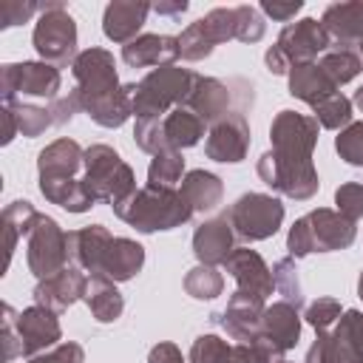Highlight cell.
<instances>
[{"label": "cell", "mask_w": 363, "mask_h": 363, "mask_svg": "<svg viewBox=\"0 0 363 363\" xmlns=\"http://www.w3.org/2000/svg\"><path fill=\"white\" fill-rule=\"evenodd\" d=\"M320 125L309 113L278 111L269 125L272 150L258 159V179L295 201H309L318 193V170L312 162V150L318 145Z\"/></svg>", "instance_id": "cell-1"}, {"label": "cell", "mask_w": 363, "mask_h": 363, "mask_svg": "<svg viewBox=\"0 0 363 363\" xmlns=\"http://www.w3.org/2000/svg\"><path fill=\"white\" fill-rule=\"evenodd\" d=\"M74 91L82 102V111L102 128H122L133 116L130 85H122L116 77V60L105 48H85L71 65Z\"/></svg>", "instance_id": "cell-2"}, {"label": "cell", "mask_w": 363, "mask_h": 363, "mask_svg": "<svg viewBox=\"0 0 363 363\" xmlns=\"http://www.w3.org/2000/svg\"><path fill=\"white\" fill-rule=\"evenodd\" d=\"M113 213L136 227L139 233H159V230H173L182 227L193 218L190 204L182 199L179 190L173 187H156V184H145L136 187L130 196H125L119 204H113Z\"/></svg>", "instance_id": "cell-3"}, {"label": "cell", "mask_w": 363, "mask_h": 363, "mask_svg": "<svg viewBox=\"0 0 363 363\" xmlns=\"http://www.w3.org/2000/svg\"><path fill=\"white\" fill-rule=\"evenodd\" d=\"M196 71L179 68V65H162L147 71L139 82L130 85V105L133 116L139 119H162L173 108H182L196 85Z\"/></svg>", "instance_id": "cell-4"}, {"label": "cell", "mask_w": 363, "mask_h": 363, "mask_svg": "<svg viewBox=\"0 0 363 363\" xmlns=\"http://www.w3.org/2000/svg\"><path fill=\"white\" fill-rule=\"evenodd\" d=\"M357 227L346 216L329 207H318L306 216H301L289 233H286V250L289 258H306L312 252H335L354 244Z\"/></svg>", "instance_id": "cell-5"}, {"label": "cell", "mask_w": 363, "mask_h": 363, "mask_svg": "<svg viewBox=\"0 0 363 363\" xmlns=\"http://www.w3.org/2000/svg\"><path fill=\"white\" fill-rule=\"evenodd\" d=\"M82 184L94 201H105L113 207L136 190V176L111 145H91L85 147Z\"/></svg>", "instance_id": "cell-6"}, {"label": "cell", "mask_w": 363, "mask_h": 363, "mask_svg": "<svg viewBox=\"0 0 363 363\" xmlns=\"http://www.w3.org/2000/svg\"><path fill=\"white\" fill-rule=\"evenodd\" d=\"M60 88H62L60 68L43 62V60L9 62L0 71V94H3L6 105H17V102L51 105L60 96Z\"/></svg>", "instance_id": "cell-7"}, {"label": "cell", "mask_w": 363, "mask_h": 363, "mask_svg": "<svg viewBox=\"0 0 363 363\" xmlns=\"http://www.w3.org/2000/svg\"><path fill=\"white\" fill-rule=\"evenodd\" d=\"M31 43L43 62L68 68L79 57L77 54V20L68 14L62 3H43L40 20L34 23Z\"/></svg>", "instance_id": "cell-8"}, {"label": "cell", "mask_w": 363, "mask_h": 363, "mask_svg": "<svg viewBox=\"0 0 363 363\" xmlns=\"http://www.w3.org/2000/svg\"><path fill=\"white\" fill-rule=\"evenodd\" d=\"M227 221L235 238L255 244L272 238L284 224V204L269 193H244L227 207Z\"/></svg>", "instance_id": "cell-9"}, {"label": "cell", "mask_w": 363, "mask_h": 363, "mask_svg": "<svg viewBox=\"0 0 363 363\" xmlns=\"http://www.w3.org/2000/svg\"><path fill=\"white\" fill-rule=\"evenodd\" d=\"M26 261L37 281L68 267V233H62L51 216L40 213L31 233L26 235Z\"/></svg>", "instance_id": "cell-10"}, {"label": "cell", "mask_w": 363, "mask_h": 363, "mask_svg": "<svg viewBox=\"0 0 363 363\" xmlns=\"http://www.w3.org/2000/svg\"><path fill=\"white\" fill-rule=\"evenodd\" d=\"M14 332L20 340V354L26 360L60 346L62 340V326L57 320V312L37 306V303L14 315Z\"/></svg>", "instance_id": "cell-11"}, {"label": "cell", "mask_w": 363, "mask_h": 363, "mask_svg": "<svg viewBox=\"0 0 363 363\" xmlns=\"http://www.w3.org/2000/svg\"><path fill=\"white\" fill-rule=\"evenodd\" d=\"M250 122L241 111H230L224 119L210 125L207 139H204V153L213 162L221 164H238L247 159L250 150Z\"/></svg>", "instance_id": "cell-12"}, {"label": "cell", "mask_w": 363, "mask_h": 363, "mask_svg": "<svg viewBox=\"0 0 363 363\" xmlns=\"http://www.w3.org/2000/svg\"><path fill=\"white\" fill-rule=\"evenodd\" d=\"M264 309L267 301L247 295V292H233L224 312L213 315V320L227 332L230 340L235 343H252L255 337H261V320H264Z\"/></svg>", "instance_id": "cell-13"}, {"label": "cell", "mask_w": 363, "mask_h": 363, "mask_svg": "<svg viewBox=\"0 0 363 363\" xmlns=\"http://www.w3.org/2000/svg\"><path fill=\"white\" fill-rule=\"evenodd\" d=\"M275 45L284 51V57L295 68L301 62H315L318 54H326L329 45H332V40H329V34L323 31V26L315 17H303L298 23H286L281 28Z\"/></svg>", "instance_id": "cell-14"}, {"label": "cell", "mask_w": 363, "mask_h": 363, "mask_svg": "<svg viewBox=\"0 0 363 363\" xmlns=\"http://www.w3.org/2000/svg\"><path fill=\"white\" fill-rule=\"evenodd\" d=\"M233 281H235V289L238 292H247V295H255V298H269L272 289H275V281H272V269L267 267V261L250 250V247H235L227 261L221 264Z\"/></svg>", "instance_id": "cell-15"}, {"label": "cell", "mask_w": 363, "mask_h": 363, "mask_svg": "<svg viewBox=\"0 0 363 363\" xmlns=\"http://www.w3.org/2000/svg\"><path fill=\"white\" fill-rule=\"evenodd\" d=\"M85 284H88L85 272H82L79 267L68 264V267H62L60 272H54V275L37 281V286H34L31 295H34V303H37V306H45V309H51V312H65V309H71L77 301H82Z\"/></svg>", "instance_id": "cell-16"}, {"label": "cell", "mask_w": 363, "mask_h": 363, "mask_svg": "<svg viewBox=\"0 0 363 363\" xmlns=\"http://www.w3.org/2000/svg\"><path fill=\"white\" fill-rule=\"evenodd\" d=\"M150 11H153V3H145V0H113V3L105 6L102 31L111 43L128 45L139 37Z\"/></svg>", "instance_id": "cell-17"}, {"label": "cell", "mask_w": 363, "mask_h": 363, "mask_svg": "<svg viewBox=\"0 0 363 363\" xmlns=\"http://www.w3.org/2000/svg\"><path fill=\"white\" fill-rule=\"evenodd\" d=\"M179 60V37L170 34H139L133 43L122 45V62L130 68H162Z\"/></svg>", "instance_id": "cell-18"}, {"label": "cell", "mask_w": 363, "mask_h": 363, "mask_svg": "<svg viewBox=\"0 0 363 363\" xmlns=\"http://www.w3.org/2000/svg\"><path fill=\"white\" fill-rule=\"evenodd\" d=\"M111 241H113V235L102 224H88V227H79V230H68V261L74 267H79L82 272L96 275Z\"/></svg>", "instance_id": "cell-19"}, {"label": "cell", "mask_w": 363, "mask_h": 363, "mask_svg": "<svg viewBox=\"0 0 363 363\" xmlns=\"http://www.w3.org/2000/svg\"><path fill=\"white\" fill-rule=\"evenodd\" d=\"M233 250H235V233H233L227 216L210 218V221L196 227V233H193V255L199 258V264L218 267V264L227 261V255Z\"/></svg>", "instance_id": "cell-20"}, {"label": "cell", "mask_w": 363, "mask_h": 363, "mask_svg": "<svg viewBox=\"0 0 363 363\" xmlns=\"http://www.w3.org/2000/svg\"><path fill=\"white\" fill-rule=\"evenodd\" d=\"M82 162H85V150L74 139L62 136L40 150L37 173L40 179H82Z\"/></svg>", "instance_id": "cell-21"}, {"label": "cell", "mask_w": 363, "mask_h": 363, "mask_svg": "<svg viewBox=\"0 0 363 363\" xmlns=\"http://www.w3.org/2000/svg\"><path fill=\"white\" fill-rule=\"evenodd\" d=\"M320 26L329 34V40L337 43L340 48L360 45L363 43V0L326 6L323 17H320Z\"/></svg>", "instance_id": "cell-22"}, {"label": "cell", "mask_w": 363, "mask_h": 363, "mask_svg": "<svg viewBox=\"0 0 363 363\" xmlns=\"http://www.w3.org/2000/svg\"><path fill=\"white\" fill-rule=\"evenodd\" d=\"M230 99H233V94L221 79L199 74L184 108H190L204 125H216L218 119H224L230 113Z\"/></svg>", "instance_id": "cell-23"}, {"label": "cell", "mask_w": 363, "mask_h": 363, "mask_svg": "<svg viewBox=\"0 0 363 363\" xmlns=\"http://www.w3.org/2000/svg\"><path fill=\"white\" fill-rule=\"evenodd\" d=\"M142 267H145V247L139 241H133V238L113 235V241L105 250V258H102L96 275H105L113 284H122V281H130L133 275H139Z\"/></svg>", "instance_id": "cell-24"}, {"label": "cell", "mask_w": 363, "mask_h": 363, "mask_svg": "<svg viewBox=\"0 0 363 363\" xmlns=\"http://www.w3.org/2000/svg\"><path fill=\"white\" fill-rule=\"evenodd\" d=\"M261 335H267L275 346H281L284 352L295 349L301 340V315L292 303L286 301H275L264 309V320H261Z\"/></svg>", "instance_id": "cell-25"}, {"label": "cell", "mask_w": 363, "mask_h": 363, "mask_svg": "<svg viewBox=\"0 0 363 363\" xmlns=\"http://www.w3.org/2000/svg\"><path fill=\"white\" fill-rule=\"evenodd\" d=\"M85 306L91 309V318L99 323H113L116 318H122L125 309V298L116 289V284L105 275H91L85 284V295H82Z\"/></svg>", "instance_id": "cell-26"}, {"label": "cell", "mask_w": 363, "mask_h": 363, "mask_svg": "<svg viewBox=\"0 0 363 363\" xmlns=\"http://www.w3.org/2000/svg\"><path fill=\"white\" fill-rule=\"evenodd\" d=\"M182 199L190 204L193 213H210L221 204L224 199V184L216 173L210 170H190L182 179Z\"/></svg>", "instance_id": "cell-27"}, {"label": "cell", "mask_w": 363, "mask_h": 363, "mask_svg": "<svg viewBox=\"0 0 363 363\" xmlns=\"http://www.w3.org/2000/svg\"><path fill=\"white\" fill-rule=\"evenodd\" d=\"M187 363H255L247 343H227L218 335H199L190 346Z\"/></svg>", "instance_id": "cell-28"}, {"label": "cell", "mask_w": 363, "mask_h": 363, "mask_svg": "<svg viewBox=\"0 0 363 363\" xmlns=\"http://www.w3.org/2000/svg\"><path fill=\"white\" fill-rule=\"evenodd\" d=\"M337 85L323 74L318 62H301L289 71V94L306 105H318L329 94H335Z\"/></svg>", "instance_id": "cell-29"}, {"label": "cell", "mask_w": 363, "mask_h": 363, "mask_svg": "<svg viewBox=\"0 0 363 363\" xmlns=\"http://www.w3.org/2000/svg\"><path fill=\"white\" fill-rule=\"evenodd\" d=\"M162 130L164 142L170 150H184L201 142L204 136V122L190 111V108H173L167 116H162Z\"/></svg>", "instance_id": "cell-30"}, {"label": "cell", "mask_w": 363, "mask_h": 363, "mask_svg": "<svg viewBox=\"0 0 363 363\" xmlns=\"http://www.w3.org/2000/svg\"><path fill=\"white\" fill-rule=\"evenodd\" d=\"M303 363H363V349H357L340 332L329 329V332H318Z\"/></svg>", "instance_id": "cell-31"}, {"label": "cell", "mask_w": 363, "mask_h": 363, "mask_svg": "<svg viewBox=\"0 0 363 363\" xmlns=\"http://www.w3.org/2000/svg\"><path fill=\"white\" fill-rule=\"evenodd\" d=\"M40 193L45 201L68 210V213H88L96 201L88 196L82 179H40Z\"/></svg>", "instance_id": "cell-32"}, {"label": "cell", "mask_w": 363, "mask_h": 363, "mask_svg": "<svg viewBox=\"0 0 363 363\" xmlns=\"http://www.w3.org/2000/svg\"><path fill=\"white\" fill-rule=\"evenodd\" d=\"M37 210H34V204L31 201H26V199H17V201H11L6 210H3V241H6V269H9V264H11V255H14V247H17V241L23 238V235H28L31 233V227H34V221H37Z\"/></svg>", "instance_id": "cell-33"}, {"label": "cell", "mask_w": 363, "mask_h": 363, "mask_svg": "<svg viewBox=\"0 0 363 363\" xmlns=\"http://www.w3.org/2000/svg\"><path fill=\"white\" fill-rule=\"evenodd\" d=\"M354 105H352V99L349 96H343L340 91H335V94H329L326 99H320L318 105H312V116L318 119V125L320 128H326V130H343V128H349L354 119V111H352Z\"/></svg>", "instance_id": "cell-34"}, {"label": "cell", "mask_w": 363, "mask_h": 363, "mask_svg": "<svg viewBox=\"0 0 363 363\" xmlns=\"http://www.w3.org/2000/svg\"><path fill=\"white\" fill-rule=\"evenodd\" d=\"M318 65L323 68V74H326L337 88L346 85V82H352V79L363 71V60H360V54H354L352 48H340V45L329 48V51L320 57Z\"/></svg>", "instance_id": "cell-35"}, {"label": "cell", "mask_w": 363, "mask_h": 363, "mask_svg": "<svg viewBox=\"0 0 363 363\" xmlns=\"http://www.w3.org/2000/svg\"><path fill=\"white\" fill-rule=\"evenodd\" d=\"M17 122V133H23L26 139H34L40 133H45L54 125L51 108L48 105H37V102H17V105H6Z\"/></svg>", "instance_id": "cell-36"}, {"label": "cell", "mask_w": 363, "mask_h": 363, "mask_svg": "<svg viewBox=\"0 0 363 363\" xmlns=\"http://www.w3.org/2000/svg\"><path fill=\"white\" fill-rule=\"evenodd\" d=\"M184 292L196 301H213L224 292V275L210 264H196L184 275Z\"/></svg>", "instance_id": "cell-37"}, {"label": "cell", "mask_w": 363, "mask_h": 363, "mask_svg": "<svg viewBox=\"0 0 363 363\" xmlns=\"http://www.w3.org/2000/svg\"><path fill=\"white\" fill-rule=\"evenodd\" d=\"M184 179V156L182 150H164L156 153L147 164V184L156 187H176Z\"/></svg>", "instance_id": "cell-38"}, {"label": "cell", "mask_w": 363, "mask_h": 363, "mask_svg": "<svg viewBox=\"0 0 363 363\" xmlns=\"http://www.w3.org/2000/svg\"><path fill=\"white\" fill-rule=\"evenodd\" d=\"M272 281H275V289L278 295H284L286 303H292L295 309L303 306V289H301V278H298V264L295 258H278L272 264Z\"/></svg>", "instance_id": "cell-39"}, {"label": "cell", "mask_w": 363, "mask_h": 363, "mask_svg": "<svg viewBox=\"0 0 363 363\" xmlns=\"http://www.w3.org/2000/svg\"><path fill=\"white\" fill-rule=\"evenodd\" d=\"M199 23H201V28H204V34L210 37L213 45L227 43V40H235V6L233 9L218 6V9L207 11Z\"/></svg>", "instance_id": "cell-40"}, {"label": "cell", "mask_w": 363, "mask_h": 363, "mask_svg": "<svg viewBox=\"0 0 363 363\" xmlns=\"http://www.w3.org/2000/svg\"><path fill=\"white\" fill-rule=\"evenodd\" d=\"M213 43H210V37L204 34V28H201V23L196 20V23H190L182 34H179V57L182 60H190V62H199V60H204V57H210L213 54Z\"/></svg>", "instance_id": "cell-41"}, {"label": "cell", "mask_w": 363, "mask_h": 363, "mask_svg": "<svg viewBox=\"0 0 363 363\" xmlns=\"http://www.w3.org/2000/svg\"><path fill=\"white\" fill-rule=\"evenodd\" d=\"M340 315H343L340 301H335V298H318V301H312V303L306 306L303 320H306L315 332H329V329H335V323L340 320Z\"/></svg>", "instance_id": "cell-42"}, {"label": "cell", "mask_w": 363, "mask_h": 363, "mask_svg": "<svg viewBox=\"0 0 363 363\" xmlns=\"http://www.w3.org/2000/svg\"><path fill=\"white\" fill-rule=\"evenodd\" d=\"M335 150L346 164L363 167V122H352L335 136Z\"/></svg>", "instance_id": "cell-43"}, {"label": "cell", "mask_w": 363, "mask_h": 363, "mask_svg": "<svg viewBox=\"0 0 363 363\" xmlns=\"http://www.w3.org/2000/svg\"><path fill=\"white\" fill-rule=\"evenodd\" d=\"M267 31V23L255 6H235V40L241 43H258Z\"/></svg>", "instance_id": "cell-44"}, {"label": "cell", "mask_w": 363, "mask_h": 363, "mask_svg": "<svg viewBox=\"0 0 363 363\" xmlns=\"http://www.w3.org/2000/svg\"><path fill=\"white\" fill-rule=\"evenodd\" d=\"M335 204H337V213L346 216L349 221H360L363 218V184L360 182H346L335 190Z\"/></svg>", "instance_id": "cell-45"}, {"label": "cell", "mask_w": 363, "mask_h": 363, "mask_svg": "<svg viewBox=\"0 0 363 363\" xmlns=\"http://www.w3.org/2000/svg\"><path fill=\"white\" fill-rule=\"evenodd\" d=\"M26 363H85V352H82L79 343L65 340V343H60V346L43 352V354H37V357H28Z\"/></svg>", "instance_id": "cell-46"}, {"label": "cell", "mask_w": 363, "mask_h": 363, "mask_svg": "<svg viewBox=\"0 0 363 363\" xmlns=\"http://www.w3.org/2000/svg\"><path fill=\"white\" fill-rule=\"evenodd\" d=\"M14 306L11 303H3V332H0V343H3V363H11L14 357H23L20 354V340H17V332H14Z\"/></svg>", "instance_id": "cell-47"}, {"label": "cell", "mask_w": 363, "mask_h": 363, "mask_svg": "<svg viewBox=\"0 0 363 363\" xmlns=\"http://www.w3.org/2000/svg\"><path fill=\"white\" fill-rule=\"evenodd\" d=\"M37 11H43L40 3H3V6H0V26H3V28L20 26V23L31 20Z\"/></svg>", "instance_id": "cell-48"}, {"label": "cell", "mask_w": 363, "mask_h": 363, "mask_svg": "<svg viewBox=\"0 0 363 363\" xmlns=\"http://www.w3.org/2000/svg\"><path fill=\"white\" fill-rule=\"evenodd\" d=\"M335 332H340L346 340H352L357 349H363V312L360 309H343L340 320L335 323Z\"/></svg>", "instance_id": "cell-49"}, {"label": "cell", "mask_w": 363, "mask_h": 363, "mask_svg": "<svg viewBox=\"0 0 363 363\" xmlns=\"http://www.w3.org/2000/svg\"><path fill=\"white\" fill-rule=\"evenodd\" d=\"M48 108H51L54 125H65V122H71V119H74V113H77V111H82V102H79L77 91H71L68 96H57Z\"/></svg>", "instance_id": "cell-50"}, {"label": "cell", "mask_w": 363, "mask_h": 363, "mask_svg": "<svg viewBox=\"0 0 363 363\" xmlns=\"http://www.w3.org/2000/svg\"><path fill=\"white\" fill-rule=\"evenodd\" d=\"M250 346V352H252V360L255 363H278V360H284V349L281 346H275L267 335H261V337H255L252 343H247Z\"/></svg>", "instance_id": "cell-51"}, {"label": "cell", "mask_w": 363, "mask_h": 363, "mask_svg": "<svg viewBox=\"0 0 363 363\" xmlns=\"http://www.w3.org/2000/svg\"><path fill=\"white\" fill-rule=\"evenodd\" d=\"M301 9H303V3H301V0H289V3L261 0V11H264L267 17H272V20H278V23H289Z\"/></svg>", "instance_id": "cell-52"}, {"label": "cell", "mask_w": 363, "mask_h": 363, "mask_svg": "<svg viewBox=\"0 0 363 363\" xmlns=\"http://www.w3.org/2000/svg\"><path fill=\"white\" fill-rule=\"evenodd\" d=\"M147 363H187V360H184V354H182V349H179L176 343L162 340V343H156V346L150 349Z\"/></svg>", "instance_id": "cell-53"}, {"label": "cell", "mask_w": 363, "mask_h": 363, "mask_svg": "<svg viewBox=\"0 0 363 363\" xmlns=\"http://www.w3.org/2000/svg\"><path fill=\"white\" fill-rule=\"evenodd\" d=\"M264 62H267V71L275 74V77H289V71H292V62L284 57V51H281L278 45H269V48H267Z\"/></svg>", "instance_id": "cell-54"}, {"label": "cell", "mask_w": 363, "mask_h": 363, "mask_svg": "<svg viewBox=\"0 0 363 363\" xmlns=\"http://www.w3.org/2000/svg\"><path fill=\"white\" fill-rule=\"evenodd\" d=\"M187 0H173V3H153V11L156 14H164V17H182L187 11Z\"/></svg>", "instance_id": "cell-55"}, {"label": "cell", "mask_w": 363, "mask_h": 363, "mask_svg": "<svg viewBox=\"0 0 363 363\" xmlns=\"http://www.w3.org/2000/svg\"><path fill=\"white\" fill-rule=\"evenodd\" d=\"M0 116H3V145H9V142L17 136V122H14V116H11V111H9L6 105H3Z\"/></svg>", "instance_id": "cell-56"}, {"label": "cell", "mask_w": 363, "mask_h": 363, "mask_svg": "<svg viewBox=\"0 0 363 363\" xmlns=\"http://www.w3.org/2000/svg\"><path fill=\"white\" fill-rule=\"evenodd\" d=\"M352 105H357V108L363 111V85H360V88L354 91V96H352Z\"/></svg>", "instance_id": "cell-57"}, {"label": "cell", "mask_w": 363, "mask_h": 363, "mask_svg": "<svg viewBox=\"0 0 363 363\" xmlns=\"http://www.w3.org/2000/svg\"><path fill=\"white\" fill-rule=\"evenodd\" d=\"M357 298L363 301V269H360V278H357Z\"/></svg>", "instance_id": "cell-58"}, {"label": "cell", "mask_w": 363, "mask_h": 363, "mask_svg": "<svg viewBox=\"0 0 363 363\" xmlns=\"http://www.w3.org/2000/svg\"><path fill=\"white\" fill-rule=\"evenodd\" d=\"M357 48H360V60H363V43H360V45H357Z\"/></svg>", "instance_id": "cell-59"}, {"label": "cell", "mask_w": 363, "mask_h": 363, "mask_svg": "<svg viewBox=\"0 0 363 363\" xmlns=\"http://www.w3.org/2000/svg\"><path fill=\"white\" fill-rule=\"evenodd\" d=\"M278 363H292V360H278Z\"/></svg>", "instance_id": "cell-60"}]
</instances>
